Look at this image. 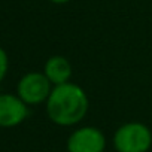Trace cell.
<instances>
[{
	"label": "cell",
	"mask_w": 152,
	"mask_h": 152,
	"mask_svg": "<svg viewBox=\"0 0 152 152\" xmlns=\"http://www.w3.org/2000/svg\"><path fill=\"white\" fill-rule=\"evenodd\" d=\"M88 110V97L85 91L75 84L55 85L46 100V113L58 125L78 124Z\"/></svg>",
	"instance_id": "1"
},
{
	"label": "cell",
	"mask_w": 152,
	"mask_h": 152,
	"mask_svg": "<svg viewBox=\"0 0 152 152\" xmlns=\"http://www.w3.org/2000/svg\"><path fill=\"white\" fill-rule=\"evenodd\" d=\"M113 145L118 152H146L152 145V134L143 124H124L115 133Z\"/></svg>",
	"instance_id": "2"
},
{
	"label": "cell",
	"mask_w": 152,
	"mask_h": 152,
	"mask_svg": "<svg viewBox=\"0 0 152 152\" xmlns=\"http://www.w3.org/2000/svg\"><path fill=\"white\" fill-rule=\"evenodd\" d=\"M51 82L45 73L31 72L24 75L17 85V96L26 104H39L48 100L51 94Z\"/></svg>",
	"instance_id": "3"
},
{
	"label": "cell",
	"mask_w": 152,
	"mask_h": 152,
	"mask_svg": "<svg viewBox=\"0 0 152 152\" xmlns=\"http://www.w3.org/2000/svg\"><path fill=\"white\" fill-rule=\"evenodd\" d=\"M106 139L103 133L94 127H84L76 130L67 142L69 152H103Z\"/></svg>",
	"instance_id": "4"
},
{
	"label": "cell",
	"mask_w": 152,
	"mask_h": 152,
	"mask_svg": "<svg viewBox=\"0 0 152 152\" xmlns=\"http://www.w3.org/2000/svg\"><path fill=\"white\" fill-rule=\"evenodd\" d=\"M28 115L27 104L14 94H0V127L12 128L20 125Z\"/></svg>",
	"instance_id": "5"
},
{
	"label": "cell",
	"mask_w": 152,
	"mask_h": 152,
	"mask_svg": "<svg viewBox=\"0 0 152 152\" xmlns=\"http://www.w3.org/2000/svg\"><path fill=\"white\" fill-rule=\"evenodd\" d=\"M45 76L54 85H63L67 84L70 75H72V66L67 58L61 55H54L45 63Z\"/></svg>",
	"instance_id": "6"
},
{
	"label": "cell",
	"mask_w": 152,
	"mask_h": 152,
	"mask_svg": "<svg viewBox=\"0 0 152 152\" xmlns=\"http://www.w3.org/2000/svg\"><path fill=\"white\" fill-rule=\"evenodd\" d=\"M8 69H9V58H8V54L6 51L0 46V82L5 79V76L8 73Z\"/></svg>",
	"instance_id": "7"
},
{
	"label": "cell",
	"mask_w": 152,
	"mask_h": 152,
	"mask_svg": "<svg viewBox=\"0 0 152 152\" xmlns=\"http://www.w3.org/2000/svg\"><path fill=\"white\" fill-rule=\"evenodd\" d=\"M51 2H54V3H66V2H69V0H51Z\"/></svg>",
	"instance_id": "8"
}]
</instances>
